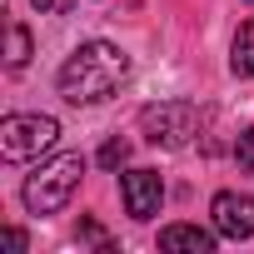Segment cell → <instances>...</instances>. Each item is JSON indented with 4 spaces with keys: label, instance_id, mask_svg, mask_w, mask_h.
Masks as SVG:
<instances>
[{
    "label": "cell",
    "instance_id": "6da1fadb",
    "mask_svg": "<svg viewBox=\"0 0 254 254\" xmlns=\"http://www.w3.org/2000/svg\"><path fill=\"white\" fill-rule=\"evenodd\" d=\"M125 75H130V55H125L120 45H110V40H85V45L60 65V95H65L70 105H100V100H110V95L125 85Z\"/></svg>",
    "mask_w": 254,
    "mask_h": 254
},
{
    "label": "cell",
    "instance_id": "7a4b0ae2",
    "mask_svg": "<svg viewBox=\"0 0 254 254\" xmlns=\"http://www.w3.org/2000/svg\"><path fill=\"white\" fill-rule=\"evenodd\" d=\"M80 175H85V155H55L50 165H40L25 180V209L30 214H60L75 199Z\"/></svg>",
    "mask_w": 254,
    "mask_h": 254
},
{
    "label": "cell",
    "instance_id": "3957f363",
    "mask_svg": "<svg viewBox=\"0 0 254 254\" xmlns=\"http://www.w3.org/2000/svg\"><path fill=\"white\" fill-rule=\"evenodd\" d=\"M140 130L160 150H185L199 135V110H194V100H160L140 115Z\"/></svg>",
    "mask_w": 254,
    "mask_h": 254
},
{
    "label": "cell",
    "instance_id": "277c9868",
    "mask_svg": "<svg viewBox=\"0 0 254 254\" xmlns=\"http://www.w3.org/2000/svg\"><path fill=\"white\" fill-rule=\"evenodd\" d=\"M60 125L50 115H5L0 120V155L5 160H35L55 145Z\"/></svg>",
    "mask_w": 254,
    "mask_h": 254
},
{
    "label": "cell",
    "instance_id": "5b68a950",
    "mask_svg": "<svg viewBox=\"0 0 254 254\" xmlns=\"http://www.w3.org/2000/svg\"><path fill=\"white\" fill-rule=\"evenodd\" d=\"M120 194H125L130 219H150V214H160L165 180H160V170H130V175H120Z\"/></svg>",
    "mask_w": 254,
    "mask_h": 254
},
{
    "label": "cell",
    "instance_id": "8992f818",
    "mask_svg": "<svg viewBox=\"0 0 254 254\" xmlns=\"http://www.w3.org/2000/svg\"><path fill=\"white\" fill-rule=\"evenodd\" d=\"M209 214H214V229H219L224 239H249V234H254V199H249V194L224 190V194H214Z\"/></svg>",
    "mask_w": 254,
    "mask_h": 254
},
{
    "label": "cell",
    "instance_id": "52a82bcc",
    "mask_svg": "<svg viewBox=\"0 0 254 254\" xmlns=\"http://www.w3.org/2000/svg\"><path fill=\"white\" fill-rule=\"evenodd\" d=\"M160 249H190V254H209L214 249V234L209 229H199V224H170V229H160Z\"/></svg>",
    "mask_w": 254,
    "mask_h": 254
},
{
    "label": "cell",
    "instance_id": "ba28073f",
    "mask_svg": "<svg viewBox=\"0 0 254 254\" xmlns=\"http://www.w3.org/2000/svg\"><path fill=\"white\" fill-rule=\"evenodd\" d=\"M229 65H234V75H254V20H244V25H239Z\"/></svg>",
    "mask_w": 254,
    "mask_h": 254
},
{
    "label": "cell",
    "instance_id": "9c48e42d",
    "mask_svg": "<svg viewBox=\"0 0 254 254\" xmlns=\"http://www.w3.org/2000/svg\"><path fill=\"white\" fill-rule=\"evenodd\" d=\"M25 60H30V30H25V25H10V50H5V65H10V70H25Z\"/></svg>",
    "mask_w": 254,
    "mask_h": 254
},
{
    "label": "cell",
    "instance_id": "30bf717a",
    "mask_svg": "<svg viewBox=\"0 0 254 254\" xmlns=\"http://www.w3.org/2000/svg\"><path fill=\"white\" fill-rule=\"evenodd\" d=\"M234 165H239V175H254V125L239 130V140H234Z\"/></svg>",
    "mask_w": 254,
    "mask_h": 254
},
{
    "label": "cell",
    "instance_id": "8fae6325",
    "mask_svg": "<svg viewBox=\"0 0 254 254\" xmlns=\"http://www.w3.org/2000/svg\"><path fill=\"white\" fill-rule=\"evenodd\" d=\"M125 160H130V145H125V140H105V150H100V165H105V170H120Z\"/></svg>",
    "mask_w": 254,
    "mask_h": 254
},
{
    "label": "cell",
    "instance_id": "7c38bea8",
    "mask_svg": "<svg viewBox=\"0 0 254 254\" xmlns=\"http://www.w3.org/2000/svg\"><path fill=\"white\" fill-rule=\"evenodd\" d=\"M70 5H75V0H35V10H40V15H65Z\"/></svg>",
    "mask_w": 254,
    "mask_h": 254
},
{
    "label": "cell",
    "instance_id": "4fadbf2b",
    "mask_svg": "<svg viewBox=\"0 0 254 254\" xmlns=\"http://www.w3.org/2000/svg\"><path fill=\"white\" fill-rule=\"evenodd\" d=\"M5 244H10L15 254H25V244H30V239H25V229H10V234H5Z\"/></svg>",
    "mask_w": 254,
    "mask_h": 254
},
{
    "label": "cell",
    "instance_id": "5bb4252c",
    "mask_svg": "<svg viewBox=\"0 0 254 254\" xmlns=\"http://www.w3.org/2000/svg\"><path fill=\"white\" fill-rule=\"evenodd\" d=\"M249 5H254V0H249Z\"/></svg>",
    "mask_w": 254,
    "mask_h": 254
}]
</instances>
